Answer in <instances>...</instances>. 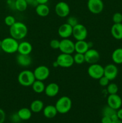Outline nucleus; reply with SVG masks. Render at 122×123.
I'll use <instances>...</instances> for the list:
<instances>
[{"label":"nucleus","instance_id":"1","mask_svg":"<svg viewBox=\"0 0 122 123\" xmlns=\"http://www.w3.org/2000/svg\"><path fill=\"white\" fill-rule=\"evenodd\" d=\"M9 31L11 37L17 40H20L27 36L28 29L24 23L22 22H16L10 27Z\"/></svg>","mask_w":122,"mask_h":123},{"label":"nucleus","instance_id":"2","mask_svg":"<svg viewBox=\"0 0 122 123\" xmlns=\"http://www.w3.org/2000/svg\"><path fill=\"white\" fill-rule=\"evenodd\" d=\"M19 44L15 38L11 37H6L1 40L0 48L6 54H12L17 52Z\"/></svg>","mask_w":122,"mask_h":123},{"label":"nucleus","instance_id":"3","mask_svg":"<svg viewBox=\"0 0 122 123\" xmlns=\"http://www.w3.org/2000/svg\"><path fill=\"white\" fill-rule=\"evenodd\" d=\"M35 80L33 72L29 70L22 71L17 77V80L19 84L26 87L32 86Z\"/></svg>","mask_w":122,"mask_h":123},{"label":"nucleus","instance_id":"4","mask_svg":"<svg viewBox=\"0 0 122 123\" xmlns=\"http://www.w3.org/2000/svg\"><path fill=\"white\" fill-rule=\"evenodd\" d=\"M72 100L69 97L66 96L60 97L55 104V107L57 111V112L61 114L68 113L71 109Z\"/></svg>","mask_w":122,"mask_h":123},{"label":"nucleus","instance_id":"5","mask_svg":"<svg viewBox=\"0 0 122 123\" xmlns=\"http://www.w3.org/2000/svg\"><path fill=\"white\" fill-rule=\"evenodd\" d=\"M87 73L92 79L99 80L104 75V67L98 63L90 64L87 69Z\"/></svg>","mask_w":122,"mask_h":123},{"label":"nucleus","instance_id":"6","mask_svg":"<svg viewBox=\"0 0 122 123\" xmlns=\"http://www.w3.org/2000/svg\"><path fill=\"white\" fill-rule=\"evenodd\" d=\"M88 32L86 26L83 24H78L72 27V35L77 41L85 40L87 38Z\"/></svg>","mask_w":122,"mask_h":123},{"label":"nucleus","instance_id":"7","mask_svg":"<svg viewBox=\"0 0 122 123\" xmlns=\"http://www.w3.org/2000/svg\"><path fill=\"white\" fill-rule=\"evenodd\" d=\"M56 61L58 63L59 66L62 68H69L72 66L74 64L73 56L71 54L61 53L57 56Z\"/></svg>","mask_w":122,"mask_h":123},{"label":"nucleus","instance_id":"8","mask_svg":"<svg viewBox=\"0 0 122 123\" xmlns=\"http://www.w3.org/2000/svg\"><path fill=\"white\" fill-rule=\"evenodd\" d=\"M59 49L61 53L72 54L75 52V43L69 38H62L60 41Z\"/></svg>","mask_w":122,"mask_h":123},{"label":"nucleus","instance_id":"9","mask_svg":"<svg viewBox=\"0 0 122 123\" xmlns=\"http://www.w3.org/2000/svg\"><path fill=\"white\" fill-rule=\"evenodd\" d=\"M87 6L90 12L94 14L100 13L104 8L102 0H88Z\"/></svg>","mask_w":122,"mask_h":123},{"label":"nucleus","instance_id":"10","mask_svg":"<svg viewBox=\"0 0 122 123\" xmlns=\"http://www.w3.org/2000/svg\"><path fill=\"white\" fill-rule=\"evenodd\" d=\"M33 72L36 80H41V81L46 80L49 77L50 73L49 68L44 65L39 66L36 67Z\"/></svg>","mask_w":122,"mask_h":123},{"label":"nucleus","instance_id":"11","mask_svg":"<svg viewBox=\"0 0 122 123\" xmlns=\"http://www.w3.org/2000/svg\"><path fill=\"white\" fill-rule=\"evenodd\" d=\"M55 11L56 14L60 18H66L70 13V7L64 1H60L57 2L55 7Z\"/></svg>","mask_w":122,"mask_h":123},{"label":"nucleus","instance_id":"12","mask_svg":"<svg viewBox=\"0 0 122 123\" xmlns=\"http://www.w3.org/2000/svg\"><path fill=\"white\" fill-rule=\"evenodd\" d=\"M85 62L90 64L98 63L100 60V54L97 50L94 49H89L84 54Z\"/></svg>","mask_w":122,"mask_h":123},{"label":"nucleus","instance_id":"13","mask_svg":"<svg viewBox=\"0 0 122 123\" xmlns=\"http://www.w3.org/2000/svg\"><path fill=\"white\" fill-rule=\"evenodd\" d=\"M107 105L116 110H118L122 105V98L117 94H110L107 98Z\"/></svg>","mask_w":122,"mask_h":123},{"label":"nucleus","instance_id":"14","mask_svg":"<svg viewBox=\"0 0 122 123\" xmlns=\"http://www.w3.org/2000/svg\"><path fill=\"white\" fill-rule=\"evenodd\" d=\"M118 68L113 64H109L104 67V76L110 80L116 79L118 74Z\"/></svg>","mask_w":122,"mask_h":123},{"label":"nucleus","instance_id":"15","mask_svg":"<svg viewBox=\"0 0 122 123\" xmlns=\"http://www.w3.org/2000/svg\"><path fill=\"white\" fill-rule=\"evenodd\" d=\"M57 32L62 38H69L72 35V26L65 23L59 27Z\"/></svg>","mask_w":122,"mask_h":123},{"label":"nucleus","instance_id":"16","mask_svg":"<svg viewBox=\"0 0 122 123\" xmlns=\"http://www.w3.org/2000/svg\"><path fill=\"white\" fill-rule=\"evenodd\" d=\"M59 92V86L55 82H51L45 86V95L49 97H54L57 95Z\"/></svg>","mask_w":122,"mask_h":123},{"label":"nucleus","instance_id":"17","mask_svg":"<svg viewBox=\"0 0 122 123\" xmlns=\"http://www.w3.org/2000/svg\"><path fill=\"white\" fill-rule=\"evenodd\" d=\"M16 62L21 67H27L32 64V60L29 55L19 54L16 57Z\"/></svg>","mask_w":122,"mask_h":123},{"label":"nucleus","instance_id":"18","mask_svg":"<svg viewBox=\"0 0 122 123\" xmlns=\"http://www.w3.org/2000/svg\"><path fill=\"white\" fill-rule=\"evenodd\" d=\"M32 49H33V47L31 43L26 41H24L19 44L17 52L20 54L29 55L32 52Z\"/></svg>","mask_w":122,"mask_h":123},{"label":"nucleus","instance_id":"19","mask_svg":"<svg viewBox=\"0 0 122 123\" xmlns=\"http://www.w3.org/2000/svg\"><path fill=\"white\" fill-rule=\"evenodd\" d=\"M89 49L88 42L85 40H78L75 43V52L77 53L84 54Z\"/></svg>","mask_w":122,"mask_h":123},{"label":"nucleus","instance_id":"20","mask_svg":"<svg viewBox=\"0 0 122 123\" xmlns=\"http://www.w3.org/2000/svg\"><path fill=\"white\" fill-rule=\"evenodd\" d=\"M112 37L117 40L122 39V24H114L111 29Z\"/></svg>","mask_w":122,"mask_h":123},{"label":"nucleus","instance_id":"21","mask_svg":"<svg viewBox=\"0 0 122 123\" xmlns=\"http://www.w3.org/2000/svg\"><path fill=\"white\" fill-rule=\"evenodd\" d=\"M43 111L44 117L49 119L55 118L58 113L55 106L51 105L46 106L45 108H44Z\"/></svg>","mask_w":122,"mask_h":123},{"label":"nucleus","instance_id":"22","mask_svg":"<svg viewBox=\"0 0 122 123\" xmlns=\"http://www.w3.org/2000/svg\"><path fill=\"white\" fill-rule=\"evenodd\" d=\"M36 13L40 17H46L50 13V8L46 4H40L35 7Z\"/></svg>","mask_w":122,"mask_h":123},{"label":"nucleus","instance_id":"23","mask_svg":"<svg viewBox=\"0 0 122 123\" xmlns=\"http://www.w3.org/2000/svg\"><path fill=\"white\" fill-rule=\"evenodd\" d=\"M44 109V103L39 99L32 101L30 105V109L33 113H39Z\"/></svg>","mask_w":122,"mask_h":123},{"label":"nucleus","instance_id":"24","mask_svg":"<svg viewBox=\"0 0 122 123\" xmlns=\"http://www.w3.org/2000/svg\"><path fill=\"white\" fill-rule=\"evenodd\" d=\"M31 110L28 108H22L19 109L17 112L18 116L22 120H28L32 117Z\"/></svg>","mask_w":122,"mask_h":123},{"label":"nucleus","instance_id":"25","mask_svg":"<svg viewBox=\"0 0 122 123\" xmlns=\"http://www.w3.org/2000/svg\"><path fill=\"white\" fill-rule=\"evenodd\" d=\"M31 86L33 91L36 93L40 94L45 91V84L43 82V81H41V80H35Z\"/></svg>","mask_w":122,"mask_h":123},{"label":"nucleus","instance_id":"26","mask_svg":"<svg viewBox=\"0 0 122 123\" xmlns=\"http://www.w3.org/2000/svg\"><path fill=\"white\" fill-rule=\"evenodd\" d=\"M112 60L114 63L117 64H122V48L115 49L111 55Z\"/></svg>","mask_w":122,"mask_h":123},{"label":"nucleus","instance_id":"27","mask_svg":"<svg viewBox=\"0 0 122 123\" xmlns=\"http://www.w3.org/2000/svg\"><path fill=\"white\" fill-rule=\"evenodd\" d=\"M28 4L25 0H15L16 10L19 12H22L26 10Z\"/></svg>","mask_w":122,"mask_h":123},{"label":"nucleus","instance_id":"28","mask_svg":"<svg viewBox=\"0 0 122 123\" xmlns=\"http://www.w3.org/2000/svg\"><path fill=\"white\" fill-rule=\"evenodd\" d=\"M116 113H117V110L111 108L108 105L104 107V109H102L103 116L109 117L111 118L114 114H116Z\"/></svg>","mask_w":122,"mask_h":123},{"label":"nucleus","instance_id":"29","mask_svg":"<svg viewBox=\"0 0 122 123\" xmlns=\"http://www.w3.org/2000/svg\"><path fill=\"white\" fill-rule=\"evenodd\" d=\"M74 58V63H76L77 64H82L85 62L84 55L80 53H77L73 56Z\"/></svg>","mask_w":122,"mask_h":123},{"label":"nucleus","instance_id":"30","mask_svg":"<svg viewBox=\"0 0 122 123\" xmlns=\"http://www.w3.org/2000/svg\"><path fill=\"white\" fill-rule=\"evenodd\" d=\"M107 92L109 94H117L118 91V87L117 85L115 83H111V84H109L107 85Z\"/></svg>","mask_w":122,"mask_h":123},{"label":"nucleus","instance_id":"31","mask_svg":"<svg viewBox=\"0 0 122 123\" xmlns=\"http://www.w3.org/2000/svg\"><path fill=\"white\" fill-rule=\"evenodd\" d=\"M16 19L14 16L11 15L7 16L4 19V23L6 25L10 27L11 26L13 25L16 22Z\"/></svg>","mask_w":122,"mask_h":123},{"label":"nucleus","instance_id":"32","mask_svg":"<svg viewBox=\"0 0 122 123\" xmlns=\"http://www.w3.org/2000/svg\"><path fill=\"white\" fill-rule=\"evenodd\" d=\"M112 21L114 24H119V23L122 22V14L120 13H114L112 16Z\"/></svg>","mask_w":122,"mask_h":123},{"label":"nucleus","instance_id":"33","mask_svg":"<svg viewBox=\"0 0 122 123\" xmlns=\"http://www.w3.org/2000/svg\"><path fill=\"white\" fill-rule=\"evenodd\" d=\"M67 23L73 27V26H75V25H77V24H78V21L77 19L75 17L70 16L68 18V19H67Z\"/></svg>","mask_w":122,"mask_h":123},{"label":"nucleus","instance_id":"34","mask_svg":"<svg viewBox=\"0 0 122 123\" xmlns=\"http://www.w3.org/2000/svg\"><path fill=\"white\" fill-rule=\"evenodd\" d=\"M50 46L53 49H59L60 46V41L57 39H53L50 42Z\"/></svg>","mask_w":122,"mask_h":123},{"label":"nucleus","instance_id":"35","mask_svg":"<svg viewBox=\"0 0 122 123\" xmlns=\"http://www.w3.org/2000/svg\"><path fill=\"white\" fill-rule=\"evenodd\" d=\"M110 80L104 75L99 79V83L102 86H107V85L110 83Z\"/></svg>","mask_w":122,"mask_h":123},{"label":"nucleus","instance_id":"36","mask_svg":"<svg viewBox=\"0 0 122 123\" xmlns=\"http://www.w3.org/2000/svg\"><path fill=\"white\" fill-rule=\"evenodd\" d=\"M6 120V113L4 111L0 108V123H4Z\"/></svg>","mask_w":122,"mask_h":123},{"label":"nucleus","instance_id":"37","mask_svg":"<svg viewBox=\"0 0 122 123\" xmlns=\"http://www.w3.org/2000/svg\"><path fill=\"white\" fill-rule=\"evenodd\" d=\"M7 5H8V7H9L10 8H11V9L16 10L15 0H7Z\"/></svg>","mask_w":122,"mask_h":123},{"label":"nucleus","instance_id":"38","mask_svg":"<svg viewBox=\"0 0 122 123\" xmlns=\"http://www.w3.org/2000/svg\"><path fill=\"white\" fill-rule=\"evenodd\" d=\"M25 1H26L28 6H32V7H36L37 6V5L38 4L37 0H25Z\"/></svg>","mask_w":122,"mask_h":123},{"label":"nucleus","instance_id":"39","mask_svg":"<svg viewBox=\"0 0 122 123\" xmlns=\"http://www.w3.org/2000/svg\"><path fill=\"white\" fill-rule=\"evenodd\" d=\"M112 123V120L111 118L109 117L103 116L101 119V123Z\"/></svg>","mask_w":122,"mask_h":123},{"label":"nucleus","instance_id":"40","mask_svg":"<svg viewBox=\"0 0 122 123\" xmlns=\"http://www.w3.org/2000/svg\"><path fill=\"white\" fill-rule=\"evenodd\" d=\"M117 116H118V119L122 121V108H120L117 111Z\"/></svg>","mask_w":122,"mask_h":123},{"label":"nucleus","instance_id":"41","mask_svg":"<svg viewBox=\"0 0 122 123\" xmlns=\"http://www.w3.org/2000/svg\"><path fill=\"white\" fill-rule=\"evenodd\" d=\"M49 1V0H37L38 4H47Z\"/></svg>","mask_w":122,"mask_h":123},{"label":"nucleus","instance_id":"42","mask_svg":"<svg viewBox=\"0 0 122 123\" xmlns=\"http://www.w3.org/2000/svg\"><path fill=\"white\" fill-rule=\"evenodd\" d=\"M53 66L54 67H55V68H56V67H59V66L58 63H57V62L56 61H54V62H53Z\"/></svg>","mask_w":122,"mask_h":123},{"label":"nucleus","instance_id":"43","mask_svg":"<svg viewBox=\"0 0 122 123\" xmlns=\"http://www.w3.org/2000/svg\"><path fill=\"white\" fill-rule=\"evenodd\" d=\"M122 123V121L120 120H116V121H112V123Z\"/></svg>","mask_w":122,"mask_h":123}]
</instances>
